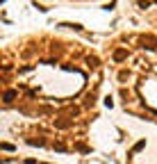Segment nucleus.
Segmentation results:
<instances>
[{"instance_id": "obj_1", "label": "nucleus", "mask_w": 157, "mask_h": 164, "mask_svg": "<svg viewBox=\"0 0 157 164\" xmlns=\"http://www.w3.org/2000/svg\"><path fill=\"white\" fill-rule=\"evenodd\" d=\"M139 41L143 43V48H157V37L155 34H143Z\"/></svg>"}, {"instance_id": "obj_2", "label": "nucleus", "mask_w": 157, "mask_h": 164, "mask_svg": "<svg viewBox=\"0 0 157 164\" xmlns=\"http://www.w3.org/2000/svg\"><path fill=\"white\" fill-rule=\"evenodd\" d=\"M112 59H114V62H123V59H127V50H125V48H119V50H114Z\"/></svg>"}, {"instance_id": "obj_4", "label": "nucleus", "mask_w": 157, "mask_h": 164, "mask_svg": "<svg viewBox=\"0 0 157 164\" xmlns=\"http://www.w3.org/2000/svg\"><path fill=\"white\" fill-rule=\"evenodd\" d=\"M148 5H150V2H148V0H139V7H141V9H146V7H148Z\"/></svg>"}, {"instance_id": "obj_3", "label": "nucleus", "mask_w": 157, "mask_h": 164, "mask_svg": "<svg viewBox=\"0 0 157 164\" xmlns=\"http://www.w3.org/2000/svg\"><path fill=\"white\" fill-rule=\"evenodd\" d=\"M14 98H16V91H14V89L5 91V100H7V103H11V100H14Z\"/></svg>"}]
</instances>
